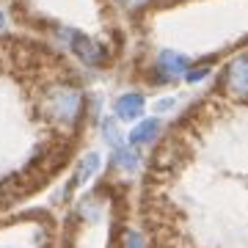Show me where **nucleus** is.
Here are the masks:
<instances>
[{"instance_id": "nucleus-1", "label": "nucleus", "mask_w": 248, "mask_h": 248, "mask_svg": "<svg viewBox=\"0 0 248 248\" xmlns=\"http://www.w3.org/2000/svg\"><path fill=\"white\" fill-rule=\"evenodd\" d=\"M45 113L50 122L55 124H75L83 113V94L80 89L69 86V83H58L47 91L45 97Z\"/></svg>"}, {"instance_id": "nucleus-2", "label": "nucleus", "mask_w": 248, "mask_h": 248, "mask_svg": "<svg viewBox=\"0 0 248 248\" xmlns=\"http://www.w3.org/2000/svg\"><path fill=\"white\" fill-rule=\"evenodd\" d=\"M58 36L69 45V50L78 55L83 63H89V66H99V63L105 61V50H102L91 36H83V33H78V31H66V28H61Z\"/></svg>"}, {"instance_id": "nucleus-3", "label": "nucleus", "mask_w": 248, "mask_h": 248, "mask_svg": "<svg viewBox=\"0 0 248 248\" xmlns=\"http://www.w3.org/2000/svg\"><path fill=\"white\" fill-rule=\"evenodd\" d=\"M187 69H190V61H187L185 55L171 53V50L157 55V75H160L157 80H174L179 75H185Z\"/></svg>"}, {"instance_id": "nucleus-4", "label": "nucleus", "mask_w": 248, "mask_h": 248, "mask_svg": "<svg viewBox=\"0 0 248 248\" xmlns=\"http://www.w3.org/2000/svg\"><path fill=\"white\" fill-rule=\"evenodd\" d=\"M226 83H229V89L234 91V97H243V94H246V58H243V55H237V58L229 63V69H226Z\"/></svg>"}, {"instance_id": "nucleus-5", "label": "nucleus", "mask_w": 248, "mask_h": 248, "mask_svg": "<svg viewBox=\"0 0 248 248\" xmlns=\"http://www.w3.org/2000/svg\"><path fill=\"white\" fill-rule=\"evenodd\" d=\"M157 135H160L157 119H143V122H138V127H135L133 133H130V141H133L135 146H146V143H155Z\"/></svg>"}, {"instance_id": "nucleus-6", "label": "nucleus", "mask_w": 248, "mask_h": 248, "mask_svg": "<svg viewBox=\"0 0 248 248\" xmlns=\"http://www.w3.org/2000/svg\"><path fill=\"white\" fill-rule=\"evenodd\" d=\"M143 113V97L141 94H124L116 99V116L119 119H138Z\"/></svg>"}, {"instance_id": "nucleus-7", "label": "nucleus", "mask_w": 248, "mask_h": 248, "mask_svg": "<svg viewBox=\"0 0 248 248\" xmlns=\"http://www.w3.org/2000/svg\"><path fill=\"white\" fill-rule=\"evenodd\" d=\"M113 163L122 171H135L138 169V163H141V155H138V149H133V146H116Z\"/></svg>"}, {"instance_id": "nucleus-8", "label": "nucleus", "mask_w": 248, "mask_h": 248, "mask_svg": "<svg viewBox=\"0 0 248 248\" xmlns=\"http://www.w3.org/2000/svg\"><path fill=\"white\" fill-rule=\"evenodd\" d=\"M97 169H99V155H86L78 174H75V179L69 182V190H75V185H80V182H89L91 174H97Z\"/></svg>"}, {"instance_id": "nucleus-9", "label": "nucleus", "mask_w": 248, "mask_h": 248, "mask_svg": "<svg viewBox=\"0 0 248 248\" xmlns=\"http://www.w3.org/2000/svg\"><path fill=\"white\" fill-rule=\"evenodd\" d=\"M102 135H105L108 143H122V135H119V127H116V122H105V127H102Z\"/></svg>"}, {"instance_id": "nucleus-10", "label": "nucleus", "mask_w": 248, "mask_h": 248, "mask_svg": "<svg viewBox=\"0 0 248 248\" xmlns=\"http://www.w3.org/2000/svg\"><path fill=\"white\" fill-rule=\"evenodd\" d=\"M207 78V69H187L185 72V80L187 83H199V80Z\"/></svg>"}, {"instance_id": "nucleus-11", "label": "nucleus", "mask_w": 248, "mask_h": 248, "mask_svg": "<svg viewBox=\"0 0 248 248\" xmlns=\"http://www.w3.org/2000/svg\"><path fill=\"white\" fill-rule=\"evenodd\" d=\"M127 248H146L143 246V237L138 232H130V234H127Z\"/></svg>"}, {"instance_id": "nucleus-12", "label": "nucleus", "mask_w": 248, "mask_h": 248, "mask_svg": "<svg viewBox=\"0 0 248 248\" xmlns=\"http://www.w3.org/2000/svg\"><path fill=\"white\" fill-rule=\"evenodd\" d=\"M171 108H174V99H163V102H157V110H160V113H166V110H171Z\"/></svg>"}, {"instance_id": "nucleus-13", "label": "nucleus", "mask_w": 248, "mask_h": 248, "mask_svg": "<svg viewBox=\"0 0 248 248\" xmlns=\"http://www.w3.org/2000/svg\"><path fill=\"white\" fill-rule=\"evenodd\" d=\"M0 28H6V14L0 11Z\"/></svg>"}]
</instances>
